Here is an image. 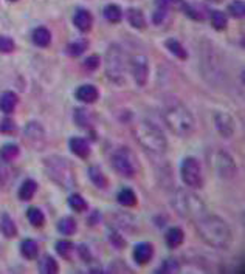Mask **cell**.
I'll list each match as a JSON object with an SVG mask.
<instances>
[{
	"label": "cell",
	"mask_w": 245,
	"mask_h": 274,
	"mask_svg": "<svg viewBox=\"0 0 245 274\" xmlns=\"http://www.w3.org/2000/svg\"><path fill=\"white\" fill-rule=\"evenodd\" d=\"M196 231L199 237L213 248H228L233 240V234L227 222L214 214H203L196 219Z\"/></svg>",
	"instance_id": "1"
},
{
	"label": "cell",
	"mask_w": 245,
	"mask_h": 274,
	"mask_svg": "<svg viewBox=\"0 0 245 274\" xmlns=\"http://www.w3.org/2000/svg\"><path fill=\"white\" fill-rule=\"evenodd\" d=\"M163 121L177 136H190L196 130V118L191 110L180 101L171 100L161 110Z\"/></svg>",
	"instance_id": "2"
},
{
	"label": "cell",
	"mask_w": 245,
	"mask_h": 274,
	"mask_svg": "<svg viewBox=\"0 0 245 274\" xmlns=\"http://www.w3.org/2000/svg\"><path fill=\"white\" fill-rule=\"evenodd\" d=\"M134 136L137 143L150 155V156H163L168 150V141L163 132L152 124L150 121H138L134 126Z\"/></svg>",
	"instance_id": "3"
},
{
	"label": "cell",
	"mask_w": 245,
	"mask_h": 274,
	"mask_svg": "<svg viewBox=\"0 0 245 274\" xmlns=\"http://www.w3.org/2000/svg\"><path fill=\"white\" fill-rule=\"evenodd\" d=\"M44 169H45V173L47 177L59 185L61 188H65V189H70L76 185V178H74V167L73 164L64 158V156H59V155H51V156H47L45 161H44Z\"/></svg>",
	"instance_id": "4"
},
{
	"label": "cell",
	"mask_w": 245,
	"mask_h": 274,
	"mask_svg": "<svg viewBox=\"0 0 245 274\" xmlns=\"http://www.w3.org/2000/svg\"><path fill=\"white\" fill-rule=\"evenodd\" d=\"M173 206L176 209L177 214H180L185 219H199L200 216H203L206 212V206L203 203V200L186 189H179L174 197H173Z\"/></svg>",
	"instance_id": "5"
},
{
	"label": "cell",
	"mask_w": 245,
	"mask_h": 274,
	"mask_svg": "<svg viewBox=\"0 0 245 274\" xmlns=\"http://www.w3.org/2000/svg\"><path fill=\"white\" fill-rule=\"evenodd\" d=\"M126 54L123 48L117 44H112L106 53V74L107 77L117 84L121 85L126 81Z\"/></svg>",
	"instance_id": "6"
},
{
	"label": "cell",
	"mask_w": 245,
	"mask_h": 274,
	"mask_svg": "<svg viewBox=\"0 0 245 274\" xmlns=\"http://www.w3.org/2000/svg\"><path fill=\"white\" fill-rule=\"evenodd\" d=\"M110 164L114 170H117L124 178H134L140 170L137 155L129 147H118L110 156Z\"/></svg>",
	"instance_id": "7"
},
{
	"label": "cell",
	"mask_w": 245,
	"mask_h": 274,
	"mask_svg": "<svg viewBox=\"0 0 245 274\" xmlns=\"http://www.w3.org/2000/svg\"><path fill=\"white\" fill-rule=\"evenodd\" d=\"M180 177L183 183L191 189H200L203 186V177L200 163L194 156H186L180 164Z\"/></svg>",
	"instance_id": "8"
},
{
	"label": "cell",
	"mask_w": 245,
	"mask_h": 274,
	"mask_svg": "<svg viewBox=\"0 0 245 274\" xmlns=\"http://www.w3.org/2000/svg\"><path fill=\"white\" fill-rule=\"evenodd\" d=\"M211 166H213L214 172L220 178H225V180L233 178L237 172V166H236L233 156L225 150L214 152V155L211 156Z\"/></svg>",
	"instance_id": "9"
},
{
	"label": "cell",
	"mask_w": 245,
	"mask_h": 274,
	"mask_svg": "<svg viewBox=\"0 0 245 274\" xmlns=\"http://www.w3.org/2000/svg\"><path fill=\"white\" fill-rule=\"evenodd\" d=\"M130 71L138 87H144L149 79V61L144 54H135L130 59Z\"/></svg>",
	"instance_id": "10"
},
{
	"label": "cell",
	"mask_w": 245,
	"mask_h": 274,
	"mask_svg": "<svg viewBox=\"0 0 245 274\" xmlns=\"http://www.w3.org/2000/svg\"><path fill=\"white\" fill-rule=\"evenodd\" d=\"M213 123H214V129L222 138H231L234 135L236 124H234V118L230 113L216 110L213 113Z\"/></svg>",
	"instance_id": "11"
},
{
	"label": "cell",
	"mask_w": 245,
	"mask_h": 274,
	"mask_svg": "<svg viewBox=\"0 0 245 274\" xmlns=\"http://www.w3.org/2000/svg\"><path fill=\"white\" fill-rule=\"evenodd\" d=\"M24 135H25V141L33 149L37 150V149H42L45 146V130L39 123L30 121L24 129Z\"/></svg>",
	"instance_id": "12"
},
{
	"label": "cell",
	"mask_w": 245,
	"mask_h": 274,
	"mask_svg": "<svg viewBox=\"0 0 245 274\" xmlns=\"http://www.w3.org/2000/svg\"><path fill=\"white\" fill-rule=\"evenodd\" d=\"M74 96H76V100H79L81 103H84V104H93L100 98V91H98V88L95 85L84 84V85H81V87L76 88Z\"/></svg>",
	"instance_id": "13"
},
{
	"label": "cell",
	"mask_w": 245,
	"mask_h": 274,
	"mask_svg": "<svg viewBox=\"0 0 245 274\" xmlns=\"http://www.w3.org/2000/svg\"><path fill=\"white\" fill-rule=\"evenodd\" d=\"M134 260L138 263V265H146L150 262L152 256H154V246L149 243V242H143V243H138L135 248H134Z\"/></svg>",
	"instance_id": "14"
},
{
	"label": "cell",
	"mask_w": 245,
	"mask_h": 274,
	"mask_svg": "<svg viewBox=\"0 0 245 274\" xmlns=\"http://www.w3.org/2000/svg\"><path fill=\"white\" fill-rule=\"evenodd\" d=\"M68 146H70V150L76 156L83 158V160L89 158V155H90V144L87 143V140L81 138V136H73V138H70Z\"/></svg>",
	"instance_id": "15"
},
{
	"label": "cell",
	"mask_w": 245,
	"mask_h": 274,
	"mask_svg": "<svg viewBox=\"0 0 245 274\" xmlns=\"http://www.w3.org/2000/svg\"><path fill=\"white\" fill-rule=\"evenodd\" d=\"M92 14L87 11V10H84V8H79L76 13H74V16H73V24H74V27L79 30V31H83V33H87V31H90L92 30Z\"/></svg>",
	"instance_id": "16"
},
{
	"label": "cell",
	"mask_w": 245,
	"mask_h": 274,
	"mask_svg": "<svg viewBox=\"0 0 245 274\" xmlns=\"http://www.w3.org/2000/svg\"><path fill=\"white\" fill-rule=\"evenodd\" d=\"M17 101L19 100H17V95L14 93V91H11V90L4 91V93L0 95V110L7 115L13 113L16 106H17Z\"/></svg>",
	"instance_id": "17"
},
{
	"label": "cell",
	"mask_w": 245,
	"mask_h": 274,
	"mask_svg": "<svg viewBox=\"0 0 245 274\" xmlns=\"http://www.w3.org/2000/svg\"><path fill=\"white\" fill-rule=\"evenodd\" d=\"M183 240H185V232H183V229L179 228V226L169 228V229L166 231V234H165V242H166V245H168L171 249L180 246V245L183 243Z\"/></svg>",
	"instance_id": "18"
},
{
	"label": "cell",
	"mask_w": 245,
	"mask_h": 274,
	"mask_svg": "<svg viewBox=\"0 0 245 274\" xmlns=\"http://www.w3.org/2000/svg\"><path fill=\"white\" fill-rule=\"evenodd\" d=\"M31 39L34 42V45H37L41 48H45V47H48L51 44V33L45 27H37V28H34V31L31 34Z\"/></svg>",
	"instance_id": "19"
},
{
	"label": "cell",
	"mask_w": 245,
	"mask_h": 274,
	"mask_svg": "<svg viewBox=\"0 0 245 274\" xmlns=\"http://www.w3.org/2000/svg\"><path fill=\"white\" fill-rule=\"evenodd\" d=\"M36 192H37V183L34 180L28 178L22 183L21 188H19V199L22 202H28L36 195Z\"/></svg>",
	"instance_id": "20"
},
{
	"label": "cell",
	"mask_w": 245,
	"mask_h": 274,
	"mask_svg": "<svg viewBox=\"0 0 245 274\" xmlns=\"http://www.w3.org/2000/svg\"><path fill=\"white\" fill-rule=\"evenodd\" d=\"M89 48V42L87 39H76L70 44H67L65 47V53L71 57H79L81 54H84L86 50Z\"/></svg>",
	"instance_id": "21"
},
{
	"label": "cell",
	"mask_w": 245,
	"mask_h": 274,
	"mask_svg": "<svg viewBox=\"0 0 245 274\" xmlns=\"http://www.w3.org/2000/svg\"><path fill=\"white\" fill-rule=\"evenodd\" d=\"M89 178L93 185L98 188V189H106L109 186V180L107 177L104 175V172H101V169L98 166H92L89 169Z\"/></svg>",
	"instance_id": "22"
},
{
	"label": "cell",
	"mask_w": 245,
	"mask_h": 274,
	"mask_svg": "<svg viewBox=\"0 0 245 274\" xmlns=\"http://www.w3.org/2000/svg\"><path fill=\"white\" fill-rule=\"evenodd\" d=\"M0 232H2L7 239H13L17 236V226L8 214H4L0 217Z\"/></svg>",
	"instance_id": "23"
},
{
	"label": "cell",
	"mask_w": 245,
	"mask_h": 274,
	"mask_svg": "<svg viewBox=\"0 0 245 274\" xmlns=\"http://www.w3.org/2000/svg\"><path fill=\"white\" fill-rule=\"evenodd\" d=\"M39 272H42V274H56V272H59V265L51 256L45 254L39 260Z\"/></svg>",
	"instance_id": "24"
},
{
	"label": "cell",
	"mask_w": 245,
	"mask_h": 274,
	"mask_svg": "<svg viewBox=\"0 0 245 274\" xmlns=\"http://www.w3.org/2000/svg\"><path fill=\"white\" fill-rule=\"evenodd\" d=\"M21 252L25 259L28 260H33L39 256V246L36 243V240L33 239H25L22 243H21Z\"/></svg>",
	"instance_id": "25"
},
{
	"label": "cell",
	"mask_w": 245,
	"mask_h": 274,
	"mask_svg": "<svg viewBox=\"0 0 245 274\" xmlns=\"http://www.w3.org/2000/svg\"><path fill=\"white\" fill-rule=\"evenodd\" d=\"M127 21H129V24H130L134 28H137V30H144V28H146L144 14H143V11L138 10V8H130V10L127 11Z\"/></svg>",
	"instance_id": "26"
},
{
	"label": "cell",
	"mask_w": 245,
	"mask_h": 274,
	"mask_svg": "<svg viewBox=\"0 0 245 274\" xmlns=\"http://www.w3.org/2000/svg\"><path fill=\"white\" fill-rule=\"evenodd\" d=\"M117 200L121 206L124 208H132L137 205V194L130 189V188H124L118 192Z\"/></svg>",
	"instance_id": "27"
},
{
	"label": "cell",
	"mask_w": 245,
	"mask_h": 274,
	"mask_svg": "<svg viewBox=\"0 0 245 274\" xmlns=\"http://www.w3.org/2000/svg\"><path fill=\"white\" fill-rule=\"evenodd\" d=\"M21 153V149L17 144H13V143H8V144H4L0 147V160L5 161V163H10L13 161L14 158H17Z\"/></svg>",
	"instance_id": "28"
},
{
	"label": "cell",
	"mask_w": 245,
	"mask_h": 274,
	"mask_svg": "<svg viewBox=\"0 0 245 274\" xmlns=\"http://www.w3.org/2000/svg\"><path fill=\"white\" fill-rule=\"evenodd\" d=\"M165 45H166V48H168L176 57H179L180 61H186V59H188V51H186V48H183V45H182L177 39H168V41L165 42Z\"/></svg>",
	"instance_id": "29"
},
{
	"label": "cell",
	"mask_w": 245,
	"mask_h": 274,
	"mask_svg": "<svg viewBox=\"0 0 245 274\" xmlns=\"http://www.w3.org/2000/svg\"><path fill=\"white\" fill-rule=\"evenodd\" d=\"M27 219H28V222H30L34 228H42V226L45 225V216H44V212H42L39 208H36V206H31V208L27 209Z\"/></svg>",
	"instance_id": "30"
},
{
	"label": "cell",
	"mask_w": 245,
	"mask_h": 274,
	"mask_svg": "<svg viewBox=\"0 0 245 274\" xmlns=\"http://www.w3.org/2000/svg\"><path fill=\"white\" fill-rule=\"evenodd\" d=\"M76 220L73 217H62L58 223V231L62 234V236H73L76 232Z\"/></svg>",
	"instance_id": "31"
},
{
	"label": "cell",
	"mask_w": 245,
	"mask_h": 274,
	"mask_svg": "<svg viewBox=\"0 0 245 274\" xmlns=\"http://www.w3.org/2000/svg\"><path fill=\"white\" fill-rule=\"evenodd\" d=\"M103 14H104V17L109 21V22H112V24H118L121 19H123V11H121V8L118 7V5H107L106 8H104V11H103Z\"/></svg>",
	"instance_id": "32"
},
{
	"label": "cell",
	"mask_w": 245,
	"mask_h": 274,
	"mask_svg": "<svg viewBox=\"0 0 245 274\" xmlns=\"http://www.w3.org/2000/svg\"><path fill=\"white\" fill-rule=\"evenodd\" d=\"M68 206L76 212H84L87 209V202L81 194H71L68 197Z\"/></svg>",
	"instance_id": "33"
},
{
	"label": "cell",
	"mask_w": 245,
	"mask_h": 274,
	"mask_svg": "<svg viewBox=\"0 0 245 274\" xmlns=\"http://www.w3.org/2000/svg\"><path fill=\"white\" fill-rule=\"evenodd\" d=\"M56 252L64 257V259H70L71 257V252L74 249V245L70 242V240H58L56 242Z\"/></svg>",
	"instance_id": "34"
},
{
	"label": "cell",
	"mask_w": 245,
	"mask_h": 274,
	"mask_svg": "<svg viewBox=\"0 0 245 274\" xmlns=\"http://www.w3.org/2000/svg\"><path fill=\"white\" fill-rule=\"evenodd\" d=\"M179 269H180V263H179L174 257H171V259H166L165 262L161 263V266L157 269V272H168V274H173V272H179Z\"/></svg>",
	"instance_id": "35"
},
{
	"label": "cell",
	"mask_w": 245,
	"mask_h": 274,
	"mask_svg": "<svg viewBox=\"0 0 245 274\" xmlns=\"http://www.w3.org/2000/svg\"><path fill=\"white\" fill-rule=\"evenodd\" d=\"M74 123L79 127H89L90 124V115L87 109H76L74 110Z\"/></svg>",
	"instance_id": "36"
},
{
	"label": "cell",
	"mask_w": 245,
	"mask_h": 274,
	"mask_svg": "<svg viewBox=\"0 0 245 274\" xmlns=\"http://www.w3.org/2000/svg\"><path fill=\"white\" fill-rule=\"evenodd\" d=\"M211 25L214 30H225L227 28V16L222 11H213L211 13Z\"/></svg>",
	"instance_id": "37"
},
{
	"label": "cell",
	"mask_w": 245,
	"mask_h": 274,
	"mask_svg": "<svg viewBox=\"0 0 245 274\" xmlns=\"http://www.w3.org/2000/svg\"><path fill=\"white\" fill-rule=\"evenodd\" d=\"M16 50V44L10 36H0V53H13Z\"/></svg>",
	"instance_id": "38"
},
{
	"label": "cell",
	"mask_w": 245,
	"mask_h": 274,
	"mask_svg": "<svg viewBox=\"0 0 245 274\" xmlns=\"http://www.w3.org/2000/svg\"><path fill=\"white\" fill-rule=\"evenodd\" d=\"M230 14L236 19H242L243 14H245V5L242 0H236V2H233L230 5Z\"/></svg>",
	"instance_id": "39"
},
{
	"label": "cell",
	"mask_w": 245,
	"mask_h": 274,
	"mask_svg": "<svg viewBox=\"0 0 245 274\" xmlns=\"http://www.w3.org/2000/svg\"><path fill=\"white\" fill-rule=\"evenodd\" d=\"M16 123L11 120V118H5L2 121V124H0V132L5 133V135H13L16 132Z\"/></svg>",
	"instance_id": "40"
},
{
	"label": "cell",
	"mask_w": 245,
	"mask_h": 274,
	"mask_svg": "<svg viewBox=\"0 0 245 274\" xmlns=\"http://www.w3.org/2000/svg\"><path fill=\"white\" fill-rule=\"evenodd\" d=\"M10 183V169L4 164H0V189H5Z\"/></svg>",
	"instance_id": "41"
},
{
	"label": "cell",
	"mask_w": 245,
	"mask_h": 274,
	"mask_svg": "<svg viewBox=\"0 0 245 274\" xmlns=\"http://www.w3.org/2000/svg\"><path fill=\"white\" fill-rule=\"evenodd\" d=\"M101 65V61H100V56L98 54H92V56H89L86 61H84V67L87 68V70H97L98 67Z\"/></svg>",
	"instance_id": "42"
},
{
	"label": "cell",
	"mask_w": 245,
	"mask_h": 274,
	"mask_svg": "<svg viewBox=\"0 0 245 274\" xmlns=\"http://www.w3.org/2000/svg\"><path fill=\"white\" fill-rule=\"evenodd\" d=\"M110 242H112V245L115 246V248H124L126 246V240L121 237V234H118L117 231H112L110 232Z\"/></svg>",
	"instance_id": "43"
},
{
	"label": "cell",
	"mask_w": 245,
	"mask_h": 274,
	"mask_svg": "<svg viewBox=\"0 0 245 274\" xmlns=\"http://www.w3.org/2000/svg\"><path fill=\"white\" fill-rule=\"evenodd\" d=\"M180 0H157V8H161L165 11H169L173 7L179 5Z\"/></svg>",
	"instance_id": "44"
},
{
	"label": "cell",
	"mask_w": 245,
	"mask_h": 274,
	"mask_svg": "<svg viewBox=\"0 0 245 274\" xmlns=\"http://www.w3.org/2000/svg\"><path fill=\"white\" fill-rule=\"evenodd\" d=\"M78 252H79V256L83 257V260L84 262H89L90 260V254H89V249H87V246L86 245H81L79 246V249H78Z\"/></svg>",
	"instance_id": "45"
},
{
	"label": "cell",
	"mask_w": 245,
	"mask_h": 274,
	"mask_svg": "<svg viewBox=\"0 0 245 274\" xmlns=\"http://www.w3.org/2000/svg\"><path fill=\"white\" fill-rule=\"evenodd\" d=\"M10 2H17V0H10Z\"/></svg>",
	"instance_id": "46"
}]
</instances>
